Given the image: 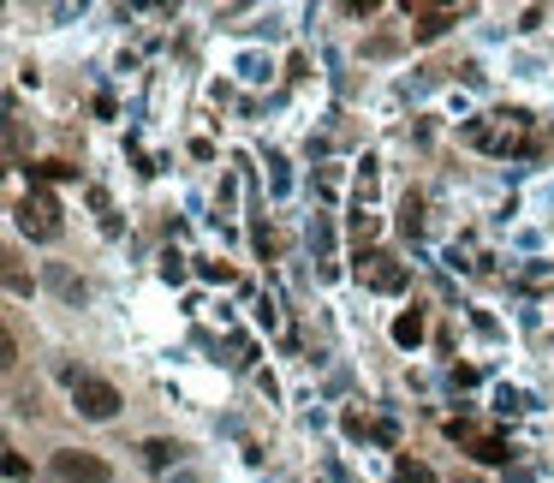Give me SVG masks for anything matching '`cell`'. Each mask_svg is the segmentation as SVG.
Wrapping results in <instances>:
<instances>
[{
	"mask_svg": "<svg viewBox=\"0 0 554 483\" xmlns=\"http://www.w3.org/2000/svg\"><path fill=\"white\" fill-rule=\"evenodd\" d=\"M72 382V406H78V418H90V423H108L119 412V388L114 382H101V376H66Z\"/></svg>",
	"mask_w": 554,
	"mask_h": 483,
	"instance_id": "6da1fadb",
	"label": "cell"
},
{
	"mask_svg": "<svg viewBox=\"0 0 554 483\" xmlns=\"http://www.w3.org/2000/svg\"><path fill=\"white\" fill-rule=\"evenodd\" d=\"M54 478L60 483H108L114 478V465L101 460V454H84V447H60L54 454Z\"/></svg>",
	"mask_w": 554,
	"mask_h": 483,
	"instance_id": "7a4b0ae2",
	"label": "cell"
},
{
	"mask_svg": "<svg viewBox=\"0 0 554 483\" xmlns=\"http://www.w3.org/2000/svg\"><path fill=\"white\" fill-rule=\"evenodd\" d=\"M19 227L30 233V239H60V203L48 197V191L19 197Z\"/></svg>",
	"mask_w": 554,
	"mask_h": 483,
	"instance_id": "3957f363",
	"label": "cell"
},
{
	"mask_svg": "<svg viewBox=\"0 0 554 483\" xmlns=\"http://www.w3.org/2000/svg\"><path fill=\"white\" fill-rule=\"evenodd\" d=\"M42 281H48V293H54V299H66V304H84V299H90V281H84V275H72L66 262H48V269H42Z\"/></svg>",
	"mask_w": 554,
	"mask_h": 483,
	"instance_id": "277c9868",
	"label": "cell"
},
{
	"mask_svg": "<svg viewBox=\"0 0 554 483\" xmlns=\"http://www.w3.org/2000/svg\"><path fill=\"white\" fill-rule=\"evenodd\" d=\"M364 275H370V286H376V293H405V269H399L394 257H370V269H364Z\"/></svg>",
	"mask_w": 554,
	"mask_h": 483,
	"instance_id": "5b68a950",
	"label": "cell"
},
{
	"mask_svg": "<svg viewBox=\"0 0 554 483\" xmlns=\"http://www.w3.org/2000/svg\"><path fill=\"white\" fill-rule=\"evenodd\" d=\"M179 454H185V447L179 442H143V465H149V471H161V478H167V471H179Z\"/></svg>",
	"mask_w": 554,
	"mask_h": 483,
	"instance_id": "8992f818",
	"label": "cell"
},
{
	"mask_svg": "<svg viewBox=\"0 0 554 483\" xmlns=\"http://www.w3.org/2000/svg\"><path fill=\"white\" fill-rule=\"evenodd\" d=\"M454 19H459V12H447V6H436V12H412V36L417 42H436Z\"/></svg>",
	"mask_w": 554,
	"mask_h": 483,
	"instance_id": "52a82bcc",
	"label": "cell"
},
{
	"mask_svg": "<svg viewBox=\"0 0 554 483\" xmlns=\"http://www.w3.org/2000/svg\"><path fill=\"white\" fill-rule=\"evenodd\" d=\"M394 341L399 346H417V341H423V310H405V317L394 322Z\"/></svg>",
	"mask_w": 554,
	"mask_h": 483,
	"instance_id": "ba28073f",
	"label": "cell"
},
{
	"mask_svg": "<svg viewBox=\"0 0 554 483\" xmlns=\"http://www.w3.org/2000/svg\"><path fill=\"white\" fill-rule=\"evenodd\" d=\"M477 460L501 465V460H507V442H495V436H477Z\"/></svg>",
	"mask_w": 554,
	"mask_h": 483,
	"instance_id": "9c48e42d",
	"label": "cell"
},
{
	"mask_svg": "<svg viewBox=\"0 0 554 483\" xmlns=\"http://www.w3.org/2000/svg\"><path fill=\"white\" fill-rule=\"evenodd\" d=\"M310 245H317V251H328V245H334V227H328V215H317V221H310Z\"/></svg>",
	"mask_w": 554,
	"mask_h": 483,
	"instance_id": "30bf717a",
	"label": "cell"
},
{
	"mask_svg": "<svg viewBox=\"0 0 554 483\" xmlns=\"http://www.w3.org/2000/svg\"><path fill=\"white\" fill-rule=\"evenodd\" d=\"M399 483H430V471H423L417 460H399Z\"/></svg>",
	"mask_w": 554,
	"mask_h": 483,
	"instance_id": "8fae6325",
	"label": "cell"
},
{
	"mask_svg": "<svg viewBox=\"0 0 554 483\" xmlns=\"http://www.w3.org/2000/svg\"><path fill=\"white\" fill-rule=\"evenodd\" d=\"M161 281H185V262H179V257H161Z\"/></svg>",
	"mask_w": 554,
	"mask_h": 483,
	"instance_id": "7c38bea8",
	"label": "cell"
},
{
	"mask_svg": "<svg viewBox=\"0 0 554 483\" xmlns=\"http://www.w3.org/2000/svg\"><path fill=\"white\" fill-rule=\"evenodd\" d=\"M161 483H203V471H191V465H179V471H167Z\"/></svg>",
	"mask_w": 554,
	"mask_h": 483,
	"instance_id": "4fadbf2b",
	"label": "cell"
}]
</instances>
